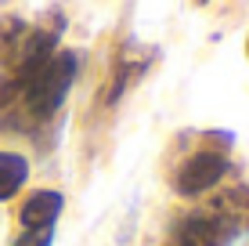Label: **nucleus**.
I'll use <instances>...</instances> for the list:
<instances>
[{"mask_svg":"<svg viewBox=\"0 0 249 246\" xmlns=\"http://www.w3.org/2000/svg\"><path fill=\"white\" fill-rule=\"evenodd\" d=\"M195 4H206V0H195Z\"/></svg>","mask_w":249,"mask_h":246,"instance_id":"1a4fd4ad","label":"nucleus"},{"mask_svg":"<svg viewBox=\"0 0 249 246\" xmlns=\"http://www.w3.org/2000/svg\"><path fill=\"white\" fill-rule=\"evenodd\" d=\"M246 55H249V40H246Z\"/></svg>","mask_w":249,"mask_h":246,"instance_id":"6e6552de","label":"nucleus"},{"mask_svg":"<svg viewBox=\"0 0 249 246\" xmlns=\"http://www.w3.org/2000/svg\"><path fill=\"white\" fill-rule=\"evenodd\" d=\"M228 149H231V134H206L202 145L192 149L181 163L174 167V177H170L174 192L177 196H188V199L210 192L213 185L231 170Z\"/></svg>","mask_w":249,"mask_h":246,"instance_id":"f257e3e1","label":"nucleus"},{"mask_svg":"<svg viewBox=\"0 0 249 246\" xmlns=\"http://www.w3.org/2000/svg\"><path fill=\"white\" fill-rule=\"evenodd\" d=\"M65 196L54 189H36L33 196H25L22 210H18V221L22 232H54L58 217H62Z\"/></svg>","mask_w":249,"mask_h":246,"instance_id":"20e7f679","label":"nucleus"},{"mask_svg":"<svg viewBox=\"0 0 249 246\" xmlns=\"http://www.w3.org/2000/svg\"><path fill=\"white\" fill-rule=\"evenodd\" d=\"M210 210H213L217 217H224V221L235 228L238 235L249 232V185H238V189L220 192V196L210 203Z\"/></svg>","mask_w":249,"mask_h":246,"instance_id":"39448f33","label":"nucleus"},{"mask_svg":"<svg viewBox=\"0 0 249 246\" xmlns=\"http://www.w3.org/2000/svg\"><path fill=\"white\" fill-rule=\"evenodd\" d=\"M29 177V159L18 156V152H4L0 149V203L11 199L15 192L25 185Z\"/></svg>","mask_w":249,"mask_h":246,"instance_id":"423d86ee","label":"nucleus"},{"mask_svg":"<svg viewBox=\"0 0 249 246\" xmlns=\"http://www.w3.org/2000/svg\"><path fill=\"white\" fill-rule=\"evenodd\" d=\"M235 239H238V232L213 210L192 214L181 225V232H177V246H231Z\"/></svg>","mask_w":249,"mask_h":246,"instance_id":"7ed1b4c3","label":"nucleus"},{"mask_svg":"<svg viewBox=\"0 0 249 246\" xmlns=\"http://www.w3.org/2000/svg\"><path fill=\"white\" fill-rule=\"evenodd\" d=\"M76 73H80V55H76V51H54L22 87L25 101H29V113L44 116V120L54 116L58 109L65 105L69 91H72Z\"/></svg>","mask_w":249,"mask_h":246,"instance_id":"f03ea898","label":"nucleus"},{"mask_svg":"<svg viewBox=\"0 0 249 246\" xmlns=\"http://www.w3.org/2000/svg\"><path fill=\"white\" fill-rule=\"evenodd\" d=\"M54 243V232H22L15 246H51Z\"/></svg>","mask_w":249,"mask_h":246,"instance_id":"0eeeda50","label":"nucleus"}]
</instances>
